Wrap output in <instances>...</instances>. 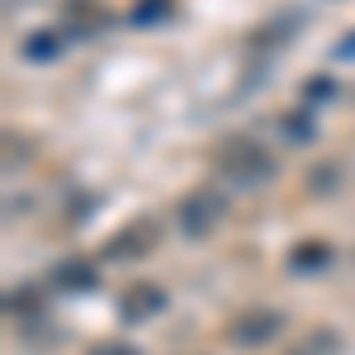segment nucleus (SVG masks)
Instances as JSON below:
<instances>
[{"label":"nucleus","instance_id":"nucleus-1","mask_svg":"<svg viewBox=\"0 0 355 355\" xmlns=\"http://www.w3.org/2000/svg\"><path fill=\"white\" fill-rule=\"evenodd\" d=\"M218 162H223V171H237L246 180H251V175H270V157H266L256 142H232Z\"/></svg>","mask_w":355,"mask_h":355},{"label":"nucleus","instance_id":"nucleus-2","mask_svg":"<svg viewBox=\"0 0 355 355\" xmlns=\"http://www.w3.org/2000/svg\"><path fill=\"white\" fill-rule=\"evenodd\" d=\"M95 355H128V351H123V346H100Z\"/></svg>","mask_w":355,"mask_h":355}]
</instances>
